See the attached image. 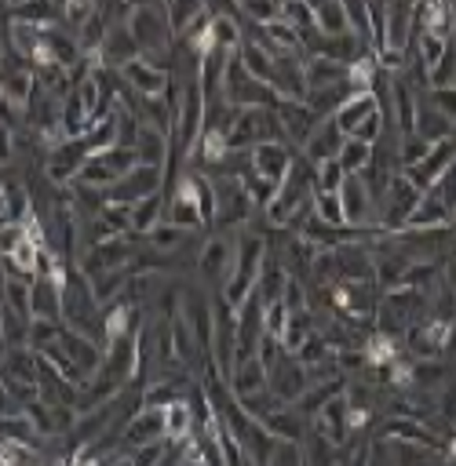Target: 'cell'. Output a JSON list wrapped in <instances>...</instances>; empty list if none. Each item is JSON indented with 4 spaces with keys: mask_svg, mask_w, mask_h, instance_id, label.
<instances>
[{
    "mask_svg": "<svg viewBox=\"0 0 456 466\" xmlns=\"http://www.w3.org/2000/svg\"><path fill=\"white\" fill-rule=\"evenodd\" d=\"M263 466H306L303 444H299V441H281V437H277V444H274V451H270V459H266Z\"/></svg>",
    "mask_w": 456,
    "mask_h": 466,
    "instance_id": "cell-40",
    "label": "cell"
},
{
    "mask_svg": "<svg viewBox=\"0 0 456 466\" xmlns=\"http://www.w3.org/2000/svg\"><path fill=\"white\" fill-rule=\"evenodd\" d=\"M7 4H11V7H22V4H29V0H7Z\"/></svg>",
    "mask_w": 456,
    "mask_h": 466,
    "instance_id": "cell-49",
    "label": "cell"
},
{
    "mask_svg": "<svg viewBox=\"0 0 456 466\" xmlns=\"http://www.w3.org/2000/svg\"><path fill=\"white\" fill-rule=\"evenodd\" d=\"M343 142H347V135L339 131L336 116H325V120L314 127V135L303 142V157H306L310 164H321V160H336V157H339V149H343Z\"/></svg>",
    "mask_w": 456,
    "mask_h": 466,
    "instance_id": "cell-17",
    "label": "cell"
},
{
    "mask_svg": "<svg viewBox=\"0 0 456 466\" xmlns=\"http://www.w3.org/2000/svg\"><path fill=\"white\" fill-rule=\"evenodd\" d=\"M168 4V15H171V25H175V33H182L201 11H208L204 7V0H164Z\"/></svg>",
    "mask_w": 456,
    "mask_h": 466,
    "instance_id": "cell-42",
    "label": "cell"
},
{
    "mask_svg": "<svg viewBox=\"0 0 456 466\" xmlns=\"http://www.w3.org/2000/svg\"><path fill=\"white\" fill-rule=\"evenodd\" d=\"M135 153H139V164H157V167H164V164H168V135L142 124L139 142H135Z\"/></svg>",
    "mask_w": 456,
    "mask_h": 466,
    "instance_id": "cell-29",
    "label": "cell"
},
{
    "mask_svg": "<svg viewBox=\"0 0 456 466\" xmlns=\"http://www.w3.org/2000/svg\"><path fill=\"white\" fill-rule=\"evenodd\" d=\"M128 29L139 44V55L142 58H157V55H168L171 51V15H168V4L164 0H142L128 11Z\"/></svg>",
    "mask_w": 456,
    "mask_h": 466,
    "instance_id": "cell-1",
    "label": "cell"
},
{
    "mask_svg": "<svg viewBox=\"0 0 456 466\" xmlns=\"http://www.w3.org/2000/svg\"><path fill=\"white\" fill-rule=\"evenodd\" d=\"M281 302H285V309H288V313H295V309H306V291H303V280H299V277H288Z\"/></svg>",
    "mask_w": 456,
    "mask_h": 466,
    "instance_id": "cell-47",
    "label": "cell"
},
{
    "mask_svg": "<svg viewBox=\"0 0 456 466\" xmlns=\"http://www.w3.org/2000/svg\"><path fill=\"white\" fill-rule=\"evenodd\" d=\"M416 135L427 138L430 146H434V142H445V138H452V120L441 116V113L423 98L420 109H416Z\"/></svg>",
    "mask_w": 456,
    "mask_h": 466,
    "instance_id": "cell-26",
    "label": "cell"
},
{
    "mask_svg": "<svg viewBox=\"0 0 456 466\" xmlns=\"http://www.w3.org/2000/svg\"><path fill=\"white\" fill-rule=\"evenodd\" d=\"M62 18H66V7L58 0H29V4L11 11V22H26V25H36V29H51Z\"/></svg>",
    "mask_w": 456,
    "mask_h": 466,
    "instance_id": "cell-22",
    "label": "cell"
},
{
    "mask_svg": "<svg viewBox=\"0 0 456 466\" xmlns=\"http://www.w3.org/2000/svg\"><path fill=\"white\" fill-rule=\"evenodd\" d=\"M237 58H241V66H244L255 80H263V84H270V87H274V69H277L274 51H266L259 40H244V44H241V51H237Z\"/></svg>",
    "mask_w": 456,
    "mask_h": 466,
    "instance_id": "cell-23",
    "label": "cell"
},
{
    "mask_svg": "<svg viewBox=\"0 0 456 466\" xmlns=\"http://www.w3.org/2000/svg\"><path fill=\"white\" fill-rule=\"evenodd\" d=\"M91 280L98 277V273H113V269H131V244H128V237H109V240H102V244H95V248H88L84 251V266H80Z\"/></svg>",
    "mask_w": 456,
    "mask_h": 466,
    "instance_id": "cell-11",
    "label": "cell"
},
{
    "mask_svg": "<svg viewBox=\"0 0 456 466\" xmlns=\"http://www.w3.org/2000/svg\"><path fill=\"white\" fill-rule=\"evenodd\" d=\"M343 178H347V171H343L339 157H336V160H321V164H314V186H317L321 193H339Z\"/></svg>",
    "mask_w": 456,
    "mask_h": 466,
    "instance_id": "cell-37",
    "label": "cell"
},
{
    "mask_svg": "<svg viewBox=\"0 0 456 466\" xmlns=\"http://www.w3.org/2000/svg\"><path fill=\"white\" fill-rule=\"evenodd\" d=\"M186 233H190V229H182V226H175V222H161L153 233H146V240H150L161 255H168V251H175V248L186 240Z\"/></svg>",
    "mask_w": 456,
    "mask_h": 466,
    "instance_id": "cell-39",
    "label": "cell"
},
{
    "mask_svg": "<svg viewBox=\"0 0 456 466\" xmlns=\"http://www.w3.org/2000/svg\"><path fill=\"white\" fill-rule=\"evenodd\" d=\"M29 284H33V280H15V277H7V280H4V306H11L15 313H22V317H29V320H33Z\"/></svg>",
    "mask_w": 456,
    "mask_h": 466,
    "instance_id": "cell-38",
    "label": "cell"
},
{
    "mask_svg": "<svg viewBox=\"0 0 456 466\" xmlns=\"http://www.w3.org/2000/svg\"><path fill=\"white\" fill-rule=\"evenodd\" d=\"M376 160V146L372 142H361V138H347L343 149H339V164L347 175H361L368 164Z\"/></svg>",
    "mask_w": 456,
    "mask_h": 466,
    "instance_id": "cell-32",
    "label": "cell"
},
{
    "mask_svg": "<svg viewBox=\"0 0 456 466\" xmlns=\"http://www.w3.org/2000/svg\"><path fill=\"white\" fill-rule=\"evenodd\" d=\"M339 200H343V215L347 226H376V197L365 186L361 175H347L339 186Z\"/></svg>",
    "mask_w": 456,
    "mask_h": 466,
    "instance_id": "cell-10",
    "label": "cell"
},
{
    "mask_svg": "<svg viewBox=\"0 0 456 466\" xmlns=\"http://www.w3.org/2000/svg\"><path fill=\"white\" fill-rule=\"evenodd\" d=\"M449 44H452V40H445V36H438V33H416V55H420V62H423L427 76L438 69V62L445 58Z\"/></svg>",
    "mask_w": 456,
    "mask_h": 466,
    "instance_id": "cell-34",
    "label": "cell"
},
{
    "mask_svg": "<svg viewBox=\"0 0 456 466\" xmlns=\"http://www.w3.org/2000/svg\"><path fill=\"white\" fill-rule=\"evenodd\" d=\"M77 182H80V186H95V189H109V186L117 182V171H113L98 153H91V157L84 160V167L77 171Z\"/></svg>",
    "mask_w": 456,
    "mask_h": 466,
    "instance_id": "cell-35",
    "label": "cell"
},
{
    "mask_svg": "<svg viewBox=\"0 0 456 466\" xmlns=\"http://www.w3.org/2000/svg\"><path fill=\"white\" fill-rule=\"evenodd\" d=\"M212 44L215 47H223V51H241V44H244V33H241V25H237V18L233 15H212Z\"/></svg>",
    "mask_w": 456,
    "mask_h": 466,
    "instance_id": "cell-31",
    "label": "cell"
},
{
    "mask_svg": "<svg viewBox=\"0 0 456 466\" xmlns=\"http://www.w3.org/2000/svg\"><path fill=\"white\" fill-rule=\"evenodd\" d=\"M427 153H430V142H427V138H420L416 131H412V135H401V142H398L401 171H405V167H412V164H420Z\"/></svg>",
    "mask_w": 456,
    "mask_h": 466,
    "instance_id": "cell-41",
    "label": "cell"
},
{
    "mask_svg": "<svg viewBox=\"0 0 456 466\" xmlns=\"http://www.w3.org/2000/svg\"><path fill=\"white\" fill-rule=\"evenodd\" d=\"M263 142H288L285 127L277 120L274 106H252V109H237L233 127H230V149H255Z\"/></svg>",
    "mask_w": 456,
    "mask_h": 466,
    "instance_id": "cell-3",
    "label": "cell"
},
{
    "mask_svg": "<svg viewBox=\"0 0 456 466\" xmlns=\"http://www.w3.org/2000/svg\"><path fill=\"white\" fill-rule=\"evenodd\" d=\"M314 386L310 379V368L295 357V353H285L274 368H270V393L281 400V404H295L303 400V393Z\"/></svg>",
    "mask_w": 456,
    "mask_h": 466,
    "instance_id": "cell-6",
    "label": "cell"
},
{
    "mask_svg": "<svg viewBox=\"0 0 456 466\" xmlns=\"http://www.w3.org/2000/svg\"><path fill=\"white\" fill-rule=\"evenodd\" d=\"M120 76L139 91V95H164L168 91V84H171V76L157 66V62H150V58H131L128 66H120Z\"/></svg>",
    "mask_w": 456,
    "mask_h": 466,
    "instance_id": "cell-18",
    "label": "cell"
},
{
    "mask_svg": "<svg viewBox=\"0 0 456 466\" xmlns=\"http://www.w3.org/2000/svg\"><path fill=\"white\" fill-rule=\"evenodd\" d=\"M212 186H215V200H219L215 222L219 226H244L252 218L255 204H252L248 189L241 186V178L237 175H219V178H212Z\"/></svg>",
    "mask_w": 456,
    "mask_h": 466,
    "instance_id": "cell-7",
    "label": "cell"
},
{
    "mask_svg": "<svg viewBox=\"0 0 456 466\" xmlns=\"http://www.w3.org/2000/svg\"><path fill=\"white\" fill-rule=\"evenodd\" d=\"M161 175H164V167H157V164H135L128 175H120V178L106 189V197H109L113 204L135 208L139 200L161 193Z\"/></svg>",
    "mask_w": 456,
    "mask_h": 466,
    "instance_id": "cell-5",
    "label": "cell"
},
{
    "mask_svg": "<svg viewBox=\"0 0 456 466\" xmlns=\"http://www.w3.org/2000/svg\"><path fill=\"white\" fill-rule=\"evenodd\" d=\"M263 262H266V240L259 237V233H244V237H237V258H233V273H230V280L223 284V299L233 306V309H241V302L255 291V284H259V273H263Z\"/></svg>",
    "mask_w": 456,
    "mask_h": 466,
    "instance_id": "cell-2",
    "label": "cell"
},
{
    "mask_svg": "<svg viewBox=\"0 0 456 466\" xmlns=\"http://www.w3.org/2000/svg\"><path fill=\"white\" fill-rule=\"evenodd\" d=\"M420 200H423V189L412 186V178L405 171H394L387 189H383V197H379V204H376V226H383L387 233L405 229V222H409V215L416 211Z\"/></svg>",
    "mask_w": 456,
    "mask_h": 466,
    "instance_id": "cell-4",
    "label": "cell"
},
{
    "mask_svg": "<svg viewBox=\"0 0 456 466\" xmlns=\"http://www.w3.org/2000/svg\"><path fill=\"white\" fill-rule=\"evenodd\" d=\"M441 466H456V459H445V462H441Z\"/></svg>",
    "mask_w": 456,
    "mask_h": 466,
    "instance_id": "cell-50",
    "label": "cell"
},
{
    "mask_svg": "<svg viewBox=\"0 0 456 466\" xmlns=\"http://www.w3.org/2000/svg\"><path fill=\"white\" fill-rule=\"evenodd\" d=\"M427 102H430L441 116H449V120L456 124V84H452V87H430V91H427Z\"/></svg>",
    "mask_w": 456,
    "mask_h": 466,
    "instance_id": "cell-45",
    "label": "cell"
},
{
    "mask_svg": "<svg viewBox=\"0 0 456 466\" xmlns=\"http://www.w3.org/2000/svg\"><path fill=\"white\" fill-rule=\"evenodd\" d=\"M452 164H456V138H445V142H434L430 153H427L420 164L405 167V175L412 178V186H420V189L427 193L430 186H438V182L449 175Z\"/></svg>",
    "mask_w": 456,
    "mask_h": 466,
    "instance_id": "cell-9",
    "label": "cell"
},
{
    "mask_svg": "<svg viewBox=\"0 0 456 466\" xmlns=\"http://www.w3.org/2000/svg\"><path fill=\"white\" fill-rule=\"evenodd\" d=\"M310 335H314V313H310V306H306V309L288 313V324H285V339H281V346H285L288 353H299V346H303Z\"/></svg>",
    "mask_w": 456,
    "mask_h": 466,
    "instance_id": "cell-33",
    "label": "cell"
},
{
    "mask_svg": "<svg viewBox=\"0 0 456 466\" xmlns=\"http://www.w3.org/2000/svg\"><path fill=\"white\" fill-rule=\"evenodd\" d=\"M350 69L336 58H325V55H306V84L310 87H328V84H343L350 80L347 76Z\"/></svg>",
    "mask_w": 456,
    "mask_h": 466,
    "instance_id": "cell-27",
    "label": "cell"
},
{
    "mask_svg": "<svg viewBox=\"0 0 456 466\" xmlns=\"http://www.w3.org/2000/svg\"><path fill=\"white\" fill-rule=\"evenodd\" d=\"M277 4H285V0H277Z\"/></svg>",
    "mask_w": 456,
    "mask_h": 466,
    "instance_id": "cell-52",
    "label": "cell"
},
{
    "mask_svg": "<svg viewBox=\"0 0 456 466\" xmlns=\"http://www.w3.org/2000/svg\"><path fill=\"white\" fill-rule=\"evenodd\" d=\"M33 215V200L26 193L22 182H11V175L4 178V222H26Z\"/></svg>",
    "mask_w": 456,
    "mask_h": 466,
    "instance_id": "cell-30",
    "label": "cell"
},
{
    "mask_svg": "<svg viewBox=\"0 0 456 466\" xmlns=\"http://www.w3.org/2000/svg\"><path fill=\"white\" fill-rule=\"evenodd\" d=\"M102 375L113 379L117 386H124L128 379H139V335H124V339L106 342Z\"/></svg>",
    "mask_w": 456,
    "mask_h": 466,
    "instance_id": "cell-12",
    "label": "cell"
},
{
    "mask_svg": "<svg viewBox=\"0 0 456 466\" xmlns=\"http://www.w3.org/2000/svg\"><path fill=\"white\" fill-rule=\"evenodd\" d=\"M193 430H197V419H193L190 400L179 397V400L164 404V437H168V444H186L193 437Z\"/></svg>",
    "mask_w": 456,
    "mask_h": 466,
    "instance_id": "cell-21",
    "label": "cell"
},
{
    "mask_svg": "<svg viewBox=\"0 0 456 466\" xmlns=\"http://www.w3.org/2000/svg\"><path fill=\"white\" fill-rule=\"evenodd\" d=\"M288 266L281 262V258H270L266 255V262H263V273H259V284H255V295L270 306V302H281V295H285V284H288Z\"/></svg>",
    "mask_w": 456,
    "mask_h": 466,
    "instance_id": "cell-24",
    "label": "cell"
},
{
    "mask_svg": "<svg viewBox=\"0 0 456 466\" xmlns=\"http://www.w3.org/2000/svg\"><path fill=\"white\" fill-rule=\"evenodd\" d=\"M164 215H168V200H164L161 193L139 200V204L131 208V233H153Z\"/></svg>",
    "mask_w": 456,
    "mask_h": 466,
    "instance_id": "cell-28",
    "label": "cell"
},
{
    "mask_svg": "<svg viewBox=\"0 0 456 466\" xmlns=\"http://www.w3.org/2000/svg\"><path fill=\"white\" fill-rule=\"evenodd\" d=\"M441 357H452V360H456V317L449 320V331H445V350H441Z\"/></svg>",
    "mask_w": 456,
    "mask_h": 466,
    "instance_id": "cell-48",
    "label": "cell"
},
{
    "mask_svg": "<svg viewBox=\"0 0 456 466\" xmlns=\"http://www.w3.org/2000/svg\"><path fill=\"white\" fill-rule=\"evenodd\" d=\"M98 55H102V66H128L131 58H139V44H135L128 25L113 22L106 40H102V47H98Z\"/></svg>",
    "mask_w": 456,
    "mask_h": 466,
    "instance_id": "cell-19",
    "label": "cell"
},
{
    "mask_svg": "<svg viewBox=\"0 0 456 466\" xmlns=\"http://www.w3.org/2000/svg\"><path fill=\"white\" fill-rule=\"evenodd\" d=\"M456 84V44H449L445 58L438 62V69L430 73V87H452Z\"/></svg>",
    "mask_w": 456,
    "mask_h": 466,
    "instance_id": "cell-44",
    "label": "cell"
},
{
    "mask_svg": "<svg viewBox=\"0 0 456 466\" xmlns=\"http://www.w3.org/2000/svg\"><path fill=\"white\" fill-rule=\"evenodd\" d=\"M277 120H281V127H285V138H288V146H303L310 135H314V127L325 120V116H317L306 102H295V98H277Z\"/></svg>",
    "mask_w": 456,
    "mask_h": 466,
    "instance_id": "cell-13",
    "label": "cell"
},
{
    "mask_svg": "<svg viewBox=\"0 0 456 466\" xmlns=\"http://www.w3.org/2000/svg\"><path fill=\"white\" fill-rule=\"evenodd\" d=\"M285 324H288V309H285V302H270V306L263 309V328H266V335L285 339Z\"/></svg>",
    "mask_w": 456,
    "mask_h": 466,
    "instance_id": "cell-46",
    "label": "cell"
},
{
    "mask_svg": "<svg viewBox=\"0 0 456 466\" xmlns=\"http://www.w3.org/2000/svg\"><path fill=\"white\" fill-rule=\"evenodd\" d=\"M252 167L263 178H270L274 186H281L295 167V153H292L288 142H263V146L252 149Z\"/></svg>",
    "mask_w": 456,
    "mask_h": 466,
    "instance_id": "cell-14",
    "label": "cell"
},
{
    "mask_svg": "<svg viewBox=\"0 0 456 466\" xmlns=\"http://www.w3.org/2000/svg\"><path fill=\"white\" fill-rule=\"evenodd\" d=\"M314 218L328 222V226H347V215H343V200L339 193H314Z\"/></svg>",
    "mask_w": 456,
    "mask_h": 466,
    "instance_id": "cell-36",
    "label": "cell"
},
{
    "mask_svg": "<svg viewBox=\"0 0 456 466\" xmlns=\"http://www.w3.org/2000/svg\"><path fill=\"white\" fill-rule=\"evenodd\" d=\"M314 22L325 36H343V33H354V22H350V11L343 0H325L314 7Z\"/></svg>",
    "mask_w": 456,
    "mask_h": 466,
    "instance_id": "cell-25",
    "label": "cell"
},
{
    "mask_svg": "<svg viewBox=\"0 0 456 466\" xmlns=\"http://www.w3.org/2000/svg\"><path fill=\"white\" fill-rule=\"evenodd\" d=\"M241 11L255 22V25H270L281 18V4L277 0H241Z\"/></svg>",
    "mask_w": 456,
    "mask_h": 466,
    "instance_id": "cell-43",
    "label": "cell"
},
{
    "mask_svg": "<svg viewBox=\"0 0 456 466\" xmlns=\"http://www.w3.org/2000/svg\"><path fill=\"white\" fill-rule=\"evenodd\" d=\"M452 138H456V124H452Z\"/></svg>",
    "mask_w": 456,
    "mask_h": 466,
    "instance_id": "cell-51",
    "label": "cell"
},
{
    "mask_svg": "<svg viewBox=\"0 0 456 466\" xmlns=\"http://www.w3.org/2000/svg\"><path fill=\"white\" fill-rule=\"evenodd\" d=\"M266 386H270V368H266L259 357L237 360V368H233V375H230L233 397H252V393H263Z\"/></svg>",
    "mask_w": 456,
    "mask_h": 466,
    "instance_id": "cell-20",
    "label": "cell"
},
{
    "mask_svg": "<svg viewBox=\"0 0 456 466\" xmlns=\"http://www.w3.org/2000/svg\"><path fill=\"white\" fill-rule=\"evenodd\" d=\"M62 288L55 277H36L29 284V306H33V320H55L62 324L66 320V299H62Z\"/></svg>",
    "mask_w": 456,
    "mask_h": 466,
    "instance_id": "cell-16",
    "label": "cell"
},
{
    "mask_svg": "<svg viewBox=\"0 0 456 466\" xmlns=\"http://www.w3.org/2000/svg\"><path fill=\"white\" fill-rule=\"evenodd\" d=\"M233 258H237V240L212 237V240H204V248L197 255V269H201V277L208 284H219L223 288L230 280V273H233Z\"/></svg>",
    "mask_w": 456,
    "mask_h": 466,
    "instance_id": "cell-8",
    "label": "cell"
},
{
    "mask_svg": "<svg viewBox=\"0 0 456 466\" xmlns=\"http://www.w3.org/2000/svg\"><path fill=\"white\" fill-rule=\"evenodd\" d=\"M164 437V408H139L124 422V451L142 448V444H161Z\"/></svg>",
    "mask_w": 456,
    "mask_h": 466,
    "instance_id": "cell-15",
    "label": "cell"
}]
</instances>
